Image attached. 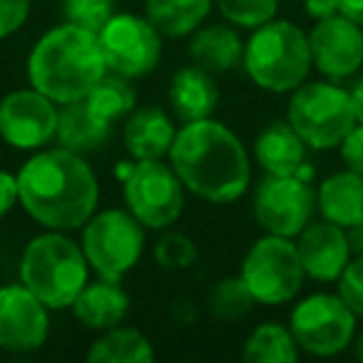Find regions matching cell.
Segmentation results:
<instances>
[{
	"label": "cell",
	"mask_w": 363,
	"mask_h": 363,
	"mask_svg": "<svg viewBox=\"0 0 363 363\" xmlns=\"http://www.w3.org/2000/svg\"><path fill=\"white\" fill-rule=\"evenodd\" d=\"M18 204L40 227L55 232L82 229L97 212L100 184L85 162L65 147L35 150V155L18 172Z\"/></svg>",
	"instance_id": "1"
},
{
	"label": "cell",
	"mask_w": 363,
	"mask_h": 363,
	"mask_svg": "<svg viewBox=\"0 0 363 363\" xmlns=\"http://www.w3.org/2000/svg\"><path fill=\"white\" fill-rule=\"evenodd\" d=\"M167 157L184 189L214 204L237 202L252 182L242 140L212 117L182 125Z\"/></svg>",
	"instance_id": "2"
},
{
	"label": "cell",
	"mask_w": 363,
	"mask_h": 363,
	"mask_svg": "<svg viewBox=\"0 0 363 363\" xmlns=\"http://www.w3.org/2000/svg\"><path fill=\"white\" fill-rule=\"evenodd\" d=\"M107 72L97 33L77 26H57L33 45L28 55L30 87L50 97L55 105L85 100Z\"/></svg>",
	"instance_id": "3"
},
{
	"label": "cell",
	"mask_w": 363,
	"mask_h": 363,
	"mask_svg": "<svg viewBox=\"0 0 363 363\" xmlns=\"http://www.w3.org/2000/svg\"><path fill=\"white\" fill-rule=\"evenodd\" d=\"M21 281L50 311L70 308L90 279V264L82 247L65 232L45 229L33 237L21 257Z\"/></svg>",
	"instance_id": "4"
},
{
	"label": "cell",
	"mask_w": 363,
	"mask_h": 363,
	"mask_svg": "<svg viewBox=\"0 0 363 363\" xmlns=\"http://www.w3.org/2000/svg\"><path fill=\"white\" fill-rule=\"evenodd\" d=\"M242 65L249 80L274 95L296 90L311 70L308 35L291 21H269L244 43Z\"/></svg>",
	"instance_id": "5"
},
{
	"label": "cell",
	"mask_w": 363,
	"mask_h": 363,
	"mask_svg": "<svg viewBox=\"0 0 363 363\" xmlns=\"http://www.w3.org/2000/svg\"><path fill=\"white\" fill-rule=\"evenodd\" d=\"M286 122L313 150H333L356 127L351 92L331 80L301 82L291 90Z\"/></svg>",
	"instance_id": "6"
},
{
	"label": "cell",
	"mask_w": 363,
	"mask_h": 363,
	"mask_svg": "<svg viewBox=\"0 0 363 363\" xmlns=\"http://www.w3.org/2000/svg\"><path fill=\"white\" fill-rule=\"evenodd\" d=\"M80 247L97 277L122 281L142 259L145 227L127 209H102L82 224Z\"/></svg>",
	"instance_id": "7"
},
{
	"label": "cell",
	"mask_w": 363,
	"mask_h": 363,
	"mask_svg": "<svg viewBox=\"0 0 363 363\" xmlns=\"http://www.w3.org/2000/svg\"><path fill=\"white\" fill-rule=\"evenodd\" d=\"M127 212L145 229H167L184 212V184L162 160H135L122 174Z\"/></svg>",
	"instance_id": "8"
},
{
	"label": "cell",
	"mask_w": 363,
	"mask_h": 363,
	"mask_svg": "<svg viewBox=\"0 0 363 363\" xmlns=\"http://www.w3.org/2000/svg\"><path fill=\"white\" fill-rule=\"evenodd\" d=\"M239 277L244 279L257 303L279 306L291 301L301 291L306 274L298 259L296 242L289 237L267 234L249 247Z\"/></svg>",
	"instance_id": "9"
},
{
	"label": "cell",
	"mask_w": 363,
	"mask_h": 363,
	"mask_svg": "<svg viewBox=\"0 0 363 363\" xmlns=\"http://www.w3.org/2000/svg\"><path fill=\"white\" fill-rule=\"evenodd\" d=\"M356 313L338 294H311L294 306L289 331L301 351L311 356H336L356 338Z\"/></svg>",
	"instance_id": "10"
},
{
	"label": "cell",
	"mask_w": 363,
	"mask_h": 363,
	"mask_svg": "<svg viewBox=\"0 0 363 363\" xmlns=\"http://www.w3.org/2000/svg\"><path fill=\"white\" fill-rule=\"evenodd\" d=\"M316 212V192L298 174H267L254 192V219L267 234L298 237Z\"/></svg>",
	"instance_id": "11"
},
{
	"label": "cell",
	"mask_w": 363,
	"mask_h": 363,
	"mask_svg": "<svg viewBox=\"0 0 363 363\" xmlns=\"http://www.w3.org/2000/svg\"><path fill=\"white\" fill-rule=\"evenodd\" d=\"M107 70L130 80L150 75L162 57V35L147 18L115 13L97 33Z\"/></svg>",
	"instance_id": "12"
},
{
	"label": "cell",
	"mask_w": 363,
	"mask_h": 363,
	"mask_svg": "<svg viewBox=\"0 0 363 363\" xmlns=\"http://www.w3.org/2000/svg\"><path fill=\"white\" fill-rule=\"evenodd\" d=\"M57 105L38 92L13 90L0 100V140L13 150L35 152L55 140L57 132Z\"/></svg>",
	"instance_id": "13"
},
{
	"label": "cell",
	"mask_w": 363,
	"mask_h": 363,
	"mask_svg": "<svg viewBox=\"0 0 363 363\" xmlns=\"http://www.w3.org/2000/svg\"><path fill=\"white\" fill-rule=\"evenodd\" d=\"M308 45L311 65L331 82L348 80L363 65V28L341 13L316 21Z\"/></svg>",
	"instance_id": "14"
},
{
	"label": "cell",
	"mask_w": 363,
	"mask_h": 363,
	"mask_svg": "<svg viewBox=\"0 0 363 363\" xmlns=\"http://www.w3.org/2000/svg\"><path fill=\"white\" fill-rule=\"evenodd\" d=\"M50 308L26 286H0V348L11 353H30L43 348L50 333Z\"/></svg>",
	"instance_id": "15"
},
{
	"label": "cell",
	"mask_w": 363,
	"mask_h": 363,
	"mask_svg": "<svg viewBox=\"0 0 363 363\" xmlns=\"http://www.w3.org/2000/svg\"><path fill=\"white\" fill-rule=\"evenodd\" d=\"M298 259H301L303 274L313 281L331 284L338 281L346 264L351 262V244L348 232L333 222H311L298 234Z\"/></svg>",
	"instance_id": "16"
},
{
	"label": "cell",
	"mask_w": 363,
	"mask_h": 363,
	"mask_svg": "<svg viewBox=\"0 0 363 363\" xmlns=\"http://www.w3.org/2000/svg\"><path fill=\"white\" fill-rule=\"evenodd\" d=\"M177 137L172 117L162 107H135L127 115L122 142L132 160H164Z\"/></svg>",
	"instance_id": "17"
},
{
	"label": "cell",
	"mask_w": 363,
	"mask_h": 363,
	"mask_svg": "<svg viewBox=\"0 0 363 363\" xmlns=\"http://www.w3.org/2000/svg\"><path fill=\"white\" fill-rule=\"evenodd\" d=\"M169 105L182 125L212 117L219 105L214 75L199 65L179 67L169 80Z\"/></svg>",
	"instance_id": "18"
},
{
	"label": "cell",
	"mask_w": 363,
	"mask_h": 363,
	"mask_svg": "<svg viewBox=\"0 0 363 363\" xmlns=\"http://www.w3.org/2000/svg\"><path fill=\"white\" fill-rule=\"evenodd\" d=\"M70 308L82 326L92 328V331H107V328L120 326L127 318L130 296L120 286V281L100 277L97 281L85 284V289L77 294Z\"/></svg>",
	"instance_id": "19"
},
{
	"label": "cell",
	"mask_w": 363,
	"mask_h": 363,
	"mask_svg": "<svg viewBox=\"0 0 363 363\" xmlns=\"http://www.w3.org/2000/svg\"><path fill=\"white\" fill-rule=\"evenodd\" d=\"M316 209L326 222L351 229L363 222V174L353 169L333 172L316 192Z\"/></svg>",
	"instance_id": "20"
},
{
	"label": "cell",
	"mask_w": 363,
	"mask_h": 363,
	"mask_svg": "<svg viewBox=\"0 0 363 363\" xmlns=\"http://www.w3.org/2000/svg\"><path fill=\"white\" fill-rule=\"evenodd\" d=\"M306 147L289 122H272L254 140V157L267 174H298L306 167Z\"/></svg>",
	"instance_id": "21"
},
{
	"label": "cell",
	"mask_w": 363,
	"mask_h": 363,
	"mask_svg": "<svg viewBox=\"0 0 363 363\" xmlns=\"http://www.w3.org/2000/svg\"><path fill=\"white\" fill-rule=\"evenodd\" d=\"M189 57L194 65L204 67L212 75H222V72H232L242 65L244 43L232 26L214 23V26L197 28L192 33Z\"/></svg>",
	"instance_id": "22"
},
{
	"label": "cell",
	"mask_w": 363,
	"mask_h": 363,
	"mask_svg": "<svg viewBox=\"0 0 363 363\" xmlns=\"http://www.w3.org/2000/svg\"><path fill=\"white\" fill-rule=\"evenodd\" d=\"M110 135L112 122L97 117L85 100L67 102V105L60 107L55 142L65 150L77 152V155H90V152L105 147Z\"/></svg>",
	"instance_id": "23"
},
{
	"label": "cell",
	"mask_w": 363,
	"mask_h": 363,
	"mask_svg": "<svg viewBox=\"0 0 363 363\" xmlns=\"http://www.w3.org/2000/svg\"><path fill=\"white\" fill-rule=\"evenodd\" d=\"M212 11V0H145V18L164 38L192 35Z\"/></svg>",
	"instance_id": "24"
},
{
	"label": "cell",
	"mask_w": 363,
	"mask_h": 363,
	"mask_svg": "<svg viewBox=\"0 0 363 363\" xmlns=\"http://www.w3.org/2000/svg\"><path fill=\"white\" fill-rule=\"evenodd\" d=\"M90 363H152L155 346L137 328L115 326L102 331L87 351Z\"/></svg>",
	"instance_id": "25"
},
{
	"label": "cell",
	"mask_w": 363,
	"mask_h": 363,
	"mask_svg": "<svg viewBox=\"0 0 363 363\" xmlns=\"http://www.w3.org/2000/svg\"><path fill=\"white\" fill-rule=\"evenodd\" d=\"M85 102L97 117L115 125L117 120L127 117L137 107V90L132 87L130 77L107 70L85 95Z\"/></svg>",
	"instance_id": "26"
},
{
	"label": "cell",
	"mask_w": 363,
	"mask_h": 363,
	"mask_svg": "<svg viewBox=\"0 0 363 363\" xmlns=\"http://www.w3.org/2000/svg\"><path fill=\"white\" fill-rule=\"evenodd\" d=\"M242 356L249 363H294L298 358V346L289 326L262 323L249 333Z\"/></svg>",
	"instance_id": "27"
},
{
	"label": "cell",
	"mask_w": 363,
	"mask_h": 363,
	"mask_svg": "<svg viewBox=\"0 0 363 363\" xmlns=\"http://www.w3.org/2000/svg\"><path fill=\"white\" fill-rule=\"evenodd\" d=\"M257 298L252 296L249 286L244 284L242 277H227L222 281L214 284L212 294H209V311L222 321H237L244 318Z\"/></svg>",
	"instance_id": "28"
},
{
	"label": "cell",
	"mask_w": 363,
	"mask_h": 363,
	"mask_svg": "<svg viewBox=\"0 0 363 363\" xmlns=\"http://www.w3.org/2000/svg\"><path fill=\"white\" fill-rule=\"evenodd\" d=\"M227 23L237 28H254L274 21L279 11V0H214Z\"/></svg>",
	"instance_id": "29"
},
{
	"label": "cell",
	"mask_w": 363,
	"mask_h": 363,
	"mask_svg": "<svg viewBox=\"0 0 363 363\" xmlns=\"http://www.w3.org/2000/svg\"><path fill=\"white\" fill-rule=\"evenodd\" d=\"M199 252L192 237L182 232H167L155 244V262L167 272H182L197 262Z\"/></svg>",
	"instance_id": "30"
},
{
	"label": "cell",
	"mask_w": 363,
	"mask_h": 363,
	"mask_svg": "<svg viewBox=\"0 0 363 363\" xmlns=\"http://www.w3.org/2000/svg\"><path fill=\"white\" fill-rule=\"evenodd\" d=\"M60 11L70 26L100 33L102 26L115 16V0H62Z\"/></svg>",
	"instance_id": "31"
},
{
	"label": "cell",
	"mask_w": 363,
	"mask_h": 363,
	"mask_svg": "<svg viewBox=\"0 0 363 363\" xmlns=\"http://www.w3.org/2000/svg\"><path fill=\"white\" fill-rule=\"evenodd\" d=\"M338 296L346 301L356 316H363V257H356L346 264L338 277Z\"/></svg>",
	"instance_id": "32"
},
{
	"label": "cell",
	"mask_w": 363,
	"mask_h": 363,
	"mask_svg": "<svg viewBox=\"0 0 363 363\" xmlns=\"http://www.w3.org/2000/svg\"><path fill=\"white\" fill-rule=\"evenodd\" d=\"M28 16H30V0H0V40L21 30Z\"/></svg>",
	"instance_id": "33"
},
{
	"label": "cell",
	"mask_w": 363,
	"mask_h": 363,
	"mask_svg": "<svg viewBox=\"0 0 363 363\" xmlns=\"http://www.w3.org/2000/svg\"><path fill=\"white\" fill-rule=\"evenodd\" d=\"M338 147H341V160L346 169L363 174V122H356V127L343 137Z\"/></svg>",
	"instance_id": "34"
},
{
	"label": "cell",
	"mask_w": 363,
	"mask_h": 363,
	"mask_svg": "<svg viewBox=\"0 0 363 363\" xmlns=\"http://www.w3.org/2000/svg\"><path fill=\"white\" fill-rule=\"evenodd\" d=\"M18 204V177L0 169V219L8 217Z\"/></svg>",
	"instance_id": "35"
},
{
	"label": "cell",
	"mask_w": 363,
	"mask_h": 363,
	"mask_svg": "<svg viewBox=\"0 0 363 363\" xmlns=\"http://www.w3.org/2000/svg\"><path fill=\"white\" fill-rule=\"evenodd\" d=\"M303 8H306L308 18L323 21V18H331L338 13V0H303Z\"/></svg>",
	"instance_id": "36"
},
{
	"label": "cell",
	"mask_w": 363,
	"mask_h": 363,
	"mask_svg": "<svg viewBox=\"0 0 363 363\" xmlns=\"http://www.w3.org/2000/svg\"><path fill=\"white\" fill-rule=\"evenodd\" d=\"M338 13L363 28V0H338Z\"/></svg>",
	"instance_id": "37"
},
{
	"label": "cell",
	"mask_w": 363,
	"mask_h": 363,
	"mask_svg": "<svg viewBox=\"0 0 363 363\" xmlns=\"http://www.w3.org/2000/svg\"><path fill=\"white\" fill-rule=\"evenodd\" d=\"M346 232H348V244H351V254L353 257H363V222L346 229Z\"/></svg>",
	"instance_id": "38"
},
{
	"label": "cell",
	"mask_w": 363,
	"mask_h": 363,
	"mask_svg": "<svg viewBox=\"0 0 363 363\" xmlns=\"http://www.w3.org/2000/svg\"><path fill=\"white\" fill-rule=\"evenodd\" d=\"M348 92H351V102H353V110H356V120L363 122V77L353 82V87Z\"/></svg>",
	"instance_id": "39"
},
{
	"label": "cell",
	"mask_w": 363,
	"mask_h": 363,
	"mask_svg": "<svg viewBox=\"0 0 363 363\" xmlns=\"http://www.w3.org/2000/svg\"><path fill=\"white\" fill-rule=\"evenodd\" d=\"M356 356L363 361V333H361V336H358V341H356Z\"/></svg>",
	"instance_id": "40"
}]
</instances>
